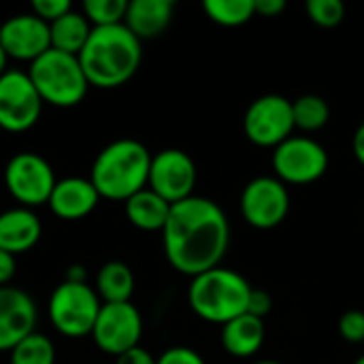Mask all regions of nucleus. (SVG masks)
Instances as JSON below:
<instances>
[{
    "instance_id": "f257e3e1",
    "label": "nucleus",
    "mask_w": 364,
    "mask_h": 364,
    "mask_svg": "<svg viewBox=\"0 0 364 364\" xmlns=\"http://www.w3.org/2000/svg\"><path fill=\"white\" fill-rule=\"evenodd\" d=\"M162 245L175 271L196 277L220 267L230 247V222L215 200L194 194L171 207Z\"/></svg>"
},
{
    "instance_id": "f03ea898",
    "label": "nucleus",
    "mask_w": 364,
    "mask_h": 364,
    "mask_svg": "<svg viewBox=\"0 0 364 364\" xmlns=\"http://www.w3.org/2000/svg\"><path fill=\"white\" fill-rule=\"evenodd\" d=\"M77 58L90 87L115 90L136 75L143 60V43L124 23L92 28Z\"/></svg>"
},
{
    "instance_id": "7ed1b4c3",
    "label": "nucleus",
    "mask_w": 364,
    "mask_h": 364,
    "mask_svg": "<svg viewBox=\"0 0 364 364\" xmlns=\"http://www.w3.org/2000/svg\"><path fill=\"white\" fill-rule=\"evenodd\" d=\"M151 154L136 139H117L102 147L94 158L90 181L100 198L126 203L147 188Z\"/></svg>"
},
{
    "instance_id": "20e7f679",
    "label": "nucleus",
    "mask_w": 364,
    "mask_h": 364,
    "mask_svg": "<svg viewBox=\"0 0 364 364\" xmlns=\"http://www.w3.org/2000/svg\"><path fill=\"white\" fill-rule=\"evenodd\" d=\"M252 286L235 269L215 267L192 277L188 288L190 309L205 322L226 324L247 314Z\"/></svg>"
},
{
    "instance_id": "39448f33",
    "label": "nucleus",
    "mask_w": 364,
    "mask_h": 364,
    "mask_svg": "<svg viewBox=\"0 0 364 364\" xmlns=\"http://www.w3.org/2000/svg\"><path fill=\"white\" fill-rule=\"evenodd\" d=\"M28 75L43 102L58 109L77 107L79 102H83L90 90L79 58L62 53L58 49H49L38 60H34Z\"/></svg>"
},
{
    "instance_id": "423d86ee",
    "label": "nucleus",
    "mask_w": 364,
    "mask_h": 364,
    "mask_svg": "<svg viewBox=\"0 0 364 364\" xmlns=\"http://www.w3.org/2000/svg\"><path fill=\"white\" fill-rule=\"evenodd\" d=\"M102 301L87 284L62 282L49 296V320L53 328L70 339L92 335Z\"/></svg>"
},
{
    "instance_id": "0eeeda50",
    "label": "nucleus",
    "mask_w": 364,
    "mask_h": 364,
    "mask_svg": "<svg viewBox=\"0 0 364 364\" xmlns=\"http://www.w3.org/2000/svg\"><path fill=\"white\" fill-rule=\"evenodd\" d=\"M331 158L322 143L311 136L292 134L273 149L271 166L279 181L286 186H307L324 177Z\"/></svg>"
},
{
    "instance_id": "6e6552de",
    "label": "nucleus",
    "mask_w": 364,
    "mask_h": 364,
    "mask_svg": "<svg viewBox=\"0 0 364 364\" xmlns=\"http://www.w3.org/2000/svg\"><path fill=\"white\" fill-rule=\"evenodd\" d=\"M55 183L53 166L41 154L19 151L4 166V188L21 207L47 205Z\"/></svg>"
},
{
    "instance_id": "1a4fd4ad",
    "label": "nucleus",
    "mask_w": 364,
    "mask_h": 364,
    "mask_svg": "<svg viewBox=\"0 0 364 364\" xmlns=\"http://www.w3.org/2000/svg\"><path fill=\"white\" fill-rule=\"evenodd\" d=\"M294 113L292 100L279 94H264L258 96L243 115V130L245 136L258 147L275 149L286 139L294 134Z\"/></svg>"
},
{
    "instance_id": "9d476101",
    "label": "nucleus",
    "mask_w": 364,
    "mask_h": 364,
    "mask_svg": "<svg viewBox=\"0 0 364 364\" xmlns=\"http://www.w3.org/2000/svg\"><path fill=\"white\" fill-rule=\"evenodd\" d=\"M241 215L256 230H273L290 213V192L275 175H260L245 183L241 192Z\"/></svg>"
},
{
    "instance_id": "9b49d317",
    "label": "nucleus",
    "mask_w": 364,
    "mask_h": 364,
    "mask_svg": "<svg viewBox=\"0 0 364 364\" xmlns=\"http://www.w3.org/2000/svg\"><path fill=\"white\" fill-rule=\"evenodd\" d=\"M90 337L100 352L117 358L139 348L143 316L132 303H102Z\"/></svg>"
},
{
    "instance_id": "f8f14e48",
    "label": "nucleus",
    "mask_w": 364,
    "mask_h": 364,
    "mask_svg": "<svg viewBox=\"0 0 364 364\" xmlns=\"http://www.w3.org/2000/svg\"><path fill=\"white\" fill-rule=\"evenodd\" d=\"M43 98L23 70L0 75V128L4 132H26L36 126L43 113Z\"/></svg>"
},
{
    "instance_id": "ddd939ff",
    "label": "nucleus",
    "mask_w": 364,
    "mask_h": 364,
    "mask_svg": "<svg viewBox=\"0 0 364 364\" xmlns=\"http://www.w3.org/2000/svg\"><path fill=\"white\" fill-rule=\"evenodd\" d=\"M196 179H198L196 162L183 149L168 147L151 156L147 188L154 190L158 196H162L166 203L177 205L194 196Z\"/></svg>"
},
{
    "instance_id": "4468645a",
    "label": "nucleus",
    "mask_w": 364,
    "mask_h": 364,
    "mask_svg": "<svg viewBox=\"0 0 364 364\" xmlns=\"http://www.w3.org/2000/svg\"><path fill=\"white\" fill-rule=\"evenodd\" d=\"M0 45L9 60L34 62L51 49L49 23L34 13H19L0 23Z\"/></svg>"
},
{
    "instance_id": "2eb2a0df",
    "label": "nucleus",
    "mask_w": 364,
    "mask_h": 364,
    "mask_svg": "<svg viewBox=\"0 0 364 364\" xmlns=\"http://www.w3.org/2000/svg\"><path fill=\"white\" fill-rule=\"evenodd\" d=\"M36 303L32 296L15 286L0 288V352H11L36 326Z\"/></svg>"
},
{
    "instance_id": "dca6fc26",
    "label": "nucleus",
    "mask_w": 364,
    "mask_h": 364,
    "mask_svg": "<svg viewBox=\"0 0 364 364\" xmlns=\"http://www.w3.org/2000/svg\"><path fill=\"white\" fill-rule=\"evenodd\" d=\"M100 203V194L96 192L94 183L83 177H66L58 179L51 196H49V209L55 218L75 222L87 218Z\"/></svg>"
},
{
    "instance_id": "f3484780",
    "label": "nucleus",
    "mask_w": 364,
    "mask_h": 364,
    "mask_svg": "<svg viewBox=\"0 0 364 364\" xmlns=\"http://www.w3.org/2000/svg\"><path fill=\"white\" fill-rule=\"evenodd\" d=\"M43 235L38 215L28 207H13L0 213V250L17 256L30 252Z\"/></svg>"
},
{
    "instance_id": "a211bd4d",
    "label": "nucleus",
    "mask_w": 364,
    "mask_h": 364,
    "mask_svg": "<svg viewBox=\"0 0 364 364\" xmlns=\"http://www.w3.org/2000/svg\"><path fill=\"white\" fill-rule=\"evenodd\" d=\"M173 0H132L128 2L124 26L143 43L158 38L166 32L173 21Z\"/></svg>"
},
{
    "instance_id": "6ab92c4d",
    "label": "nucleus",
    "mask_w": 364,
    "mask_h": 364,
    "mask_svg": "<svg viewBox=\"0 0 364 364\" xmlns=\"http://www.w3.org/2000/svg\"><path fill=\"white\" fill-rule=\"evenodd\" d=\"M264 337H267L264 320H260L252 314H243V316L226 322L220 333L222 348L235 358L256 356L264 343Z\"/></svg>"
},
{
    "instance_id": "aec40b11",
    "label": "nucleus",
    "mask_w": 364,
    "mask_h": 364,
    "mask_svg": "<svg viewBox=\"0 0 364 364\" xmlns=\"http://www.w3.org/2000/svg\"><path fill=\"white\" fill-rule=\"evenodd\" d=\"M171 203H166L162 196H158L154 190L145 188L130 196L124 203V211L128 222L145 232H162L168 215H171Z\"/></svg>"
},
{
    "instance_id": "412c9836",
    "label": "nucleus",
    "mask_w": 364,
    "mask_h": 364,
    "mask_svg": "<svg viewBox=\"0 0 364 364\" xmlns=\"http://www.w3.org/2000/svg\"><path fill=\"white\" fill-rule=\"evenodd\" d=\"M92 34V23L79 11H68L53 23H49L51 49L79 55Z\"/></svg>"
},
{
    "instance_id": "4be33fe9",
    "label": "nucleus",
    "mask_w": 364,
    "mask_h": 364,
    "mask_svg": "<svg viewBox=\"0 0 364 364\" xmlns=\"http://www.w3.org/2000/svg\"><path fill=\"white\" fill-rule=\"evenodd\" d=\"M94 290L102 303H130L134 294V273L119 260L105 262L96 275Z\"/></svg>"
},
{
    "instance_id": "5701e85b",
    "label": "nucleus",
    "mask_w": 364,
    "mask_h": 364,
    "mask_svg": "<svg viewBox=\"0 0 364 364\" xmlns=\"http://www.w3.org/2000/svg\"><path fill=\"white\" fill-rule=\"evenodd\" d=\"M292 113L294 126L303 132H318L331 119V107L318 94H303L292 100Z\"/></svg>"
},
{
    "instance_id": "b1692460",
    "label": "nucleus",
    "mask_w": 364,
    "mask_h": 364,
    "mask_svg": "<svg viewBox=\"0 0 364 364\" xmlns=\"http://www.w3.org/2000/svg\"><path fill=\"white\" fill-rule=\"evenodd\" d=\"M203 11L207 17L224 28H237L247 23L256 15L254 0H205Z\"/></svg>"
},
{
    "instance_id": "393cba45",
    "label": "nucleus",
    "mask_w": 364,
    "mask_h": 364,
    "mask_svg": "<svg viewBox=\"0 0 364 364\" xmlns=\"http://www.w3.org/2000/svg\"><path fill=\"white\" fill-rule=\"evenodd\" d=\"M9 364H55V348L49 337L32 333L9 352Z\"/></svg>"
},
{
    "instance_id": "a878e982",
    "label": "nucleus",
    "mask_w": 364,
    "mask_h": 364,
    "mask_svg": "<svg viewBox=\"0 0 364 364\" xmlns=\"http://www.w3.org/2000/svg\"><path fill=\"white\" fill-rule=\"evenodd\" d=\"M126 9H128L126 0H85L81 13L92 23V28H102V26L124 23Z\"/></svg>"
},
{
    "instance_id": "bb28decb",
    "label": "nucleus",
    "mask_w": 364,
    "mask_h": 364,
    "mask_svg": "<svg viewBox=\"0 0 364 364\" xmlns=\"http://www.w3.org/2000/svg\"><path fill=\"white\" fill-rule=\"evenodd\" d=\"M305 11L320 28H335L346 17V4L341 0H307Z\"/></svg>"
},
{
    "instance_id": "cd10ccee",
    "label": "nucleus",
    "mask_w": 364,
    "mask_h": 364,
    "mask_svg": "<svg viewBox=\"0 0 364 364\" xmlns=\"http://www.w3.org/2000/svg\"><path fill=\"white\" fill-rule=\"evenodd\" d=\"M339 335L348 343H364V311L350 309L339 318Z\"/></svg>"
},
{
    "instance_id": "c85d7f7f",
    "label": "nucleus",
    "mask_w": 364,
    "mask_h": 364,
    "mask_svg": "<svg viewBox=\"0 0 364 364\" xmlns=\"http://www.w3.org/2000/svg\"><path fill=\"white\" fill-rule=\"evenodd\" d=\"M68 11H73V4L68 0H34L32 2V13L47 23H53Z\"/></svg>"
},
{
    "instance_id": "c756f323",
    "label": "nucleus",
    "mask_w": 364,
    "mask_h": 364,
    "mask_svg": "<svg viewBox=\"0 0 364 364\" xmlns=\"http://www.w3.org/2000/svg\"><path fill=\"white\" fill-rule=\"evenodd\" d=\"M158 364H207L205 358L194 352L192 348H183V346H177V348H168L166 352H162L158 356Z\"/></svg>"
},
{
    "instance_id": "7c9ffc66",
    "label": "nucleus",
    "mask_w": 364,
    "mask_h": 364,
    "mask_svg": "<svg viewBox=\"0 0 364 364\" xmlns=\"http://www.w3.org/2000/svg\"><path fill=\"white\" fill-rule=\"evenodd\" d=\"M273 307V299L267 290H258V288H252V294H250V303H247V314L264 320V316L271 311Z\"/></svg>"
},
{
    "instance_id": "2f4dec72",
    "label": "nucleus",
    "mask_w": 364,
    "mask_h": 364,
    "mask_svg": "<svg viewBox=\"0 0 364 364\" xmlns=\"http://www.w3.org/2000/svg\"><path fill=\"white\" fill-rule=\"evenodd\" d=\"M115 364H158V358L151 356L145 348L139 346V348H134V350H130V352L117 356V358H115Z\"/></svg>"
},
{
    "instance_id": "473e14b6",
    "label": "nucleus",
    "mask_w": 364,
    "mask_h": 364,
    "mask_svg": "<svg viewBox=\"0 0 364 364\" xmlns=\"http://www.w3.org/2000/svg\"><path fill=\"white\" fill-rule=\"evenodd\" d=\"M15 271H17L15 256L4 252V250H0V288L11 284V279L15 277Z\"/></svg>"
},
{
    "instance_id": "72a5a7b5",
    "label": "nucleus",
    "mask_w": 364,
    "mask_h": 364,
    "mask_svg": "<svg viewBox=\"0 0 364 364\" xmlns=\"http://www.w3.org/2000/svg\"><path fill=\"white\" fill-rule=\"evenodd\" d=\"M256 13L262 17H277L286 11V0H254Z\"/></svg>"
},
{
    "instance_id": "f704fd0d",
    "label": "nucleus",
    "mask_w": 364,
    "mask_h": 364,
    "mask_svg": "<svg viewBox=\"0 0 364 364\" xmlns=\"http://www.w3.org/2000/svg\"><path fill=\"white\" fill-rule=\"evenodd\" d=\"M352 149H354V156H356L358 164L364 168V122L358 126V128H356V132H354Z\"/></svg>"
},
{
    "instance_id": "c9c22d12",
    "label": "nucleus",
    "mask_w": 364,
    "mask_h": 364,
    "mask_svg": "<svg viewBox=\"0 0 364 364\" xmlns=\"http://www.w3.org/2000/svg\"><path fill=\"white\" fill-rule=\"evenodd\" d=\"M64 282H73V284H85V267H81V264H73V267H68Z\"/></svg>"
},
{
    "instance_id": "e433bc0d",
    "label": "nucleus",
    "mask_w": 364,
    "mask_h": 364,
    "mask_svg": "<svg viewBox=\"0 0 364 364\" xmlns=\"http://www.w3.org/2000/svg\"><path fill=\"white\" fill-rule=\"evenodd\" d=\"M6 62H9V55L4 53V49H2V45H0V75H4L9 68H6Z\"/></svg>"
},
{
    "instance_id": "4c0bfd02",
    "label": "nucleus",
    "mask_w": 364,
    "mask_h": 364,
    "mask_svg": "<svg viewBox=\"0 0 364 364\" xmlns=\"http://www.w3.org/2000/svg\"><path fill=\"white\" fill-rule=\"evenodd\" d=\"M254 364H282V363H275V360H258V363Z\"/></svg>"
},
{
    "instance_id": "58836bf2",
    "label": "nucleus",
    "mask_w": 364,
    "mask_h": 364,
    "mask_svg": "<svg viewBox=\"0 0 364 364\" xmlns=\"http://www.w3.org/2000/svg\"><path fill=\"white\" fill-rule=\"evenodd\" d=\"M354 364H364V354H363V356H360V358H358V360H356V363H354Z\"/></svg>"
}]
</instances>
